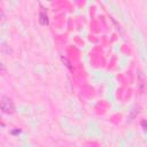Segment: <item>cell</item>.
Wrapping results in <instances>:
<instances>
[{
	"label": "cell",
	"mask_w": 147,
	"mask_h": 147,
	"mask_svg": "<svg viewBox=\"0 0 147 147\" xmlns=\"http://www.w3.org/2000/svg\"><path fill=\"white\" fill-rule=\"evenodd\" d=\"M40 23L42 25L47 23V15H45L44 13H40Z\"/></svg>",
	"instance_id": "obj_2"
},
{
	"label": "cell",
	"mask_w": 147,
	"mask_h": 147,
	"mask_svg": "<svg viewBox=\"0 0 147 147\" xmlns=\"http://www.w3.org/2000/svg\"><path fill=\"white\" fill-rule=\"evenodd\" d=\"M0 107H1V110L5 113V114H13L15 111V105L13 102V100L8 96H2L1 98V101H0Z\"/></svg>",
	"instance_id": "obj_1"
}]
</instances>
